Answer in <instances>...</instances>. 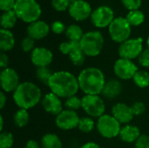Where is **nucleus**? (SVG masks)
I'll list each match as a JSON object with an SVG mask.
<instances>
[{"mask_svg": "<svg viewBox=\"0 0 149 148\" xmlns=\"http://www.w3.org/2000/svg\"><path fill=\"white\" fill-rule=\"evenodd\" d=\"M48 87L51 92L56 94L60 99H67L71 96H74L79 90L78 78L67 71L53 72L49 80Z\"/></svg>", "mask_w": 149, "mask_h": 148, "instance_id": "nucleus-1", "label": "nucleus"}, {"mask_svg": "<svg viewBox=\"0 0 149 148\" xmlns=\"http://www.w3.org/2000/svg\"><path fill=\"white\" fill-rule=\"evenodd\" d=\"M78 81L79 89L86 95H100L106 84L103 72L97 67H87L82 70Z\"/></svg>", "mask_w": 149, "mask_h": 148, "instance_id": "nucleus-2", "label": "nucleus"}, {"mask_svg": "<svg viewBox=\"0 0 149 148\" xmlns=\"http://www.w3.org/2000/svg\"><path fill=\"white\" fill-rule=\"evenodd\" d=\"M42 99L40 88L32 82L25 81L20 83L13 92V100L19 109L29 110L36 106Z\"/></svg>", "mask_w": 149, "mask_h": 148, "instance_id": "nucleus-3", "label": "nucleus"}, {"mask_svg": "<svg viewBox=\"0 0 149 148\" xmlns=\"http://www.w3.org/2000/svg\"><path fill=\"white\" fill-rule=\"evenodd\" d=\"M14 11L17 18L29 24L38 21L42 13L40 5L35 0H17Z\"/></svg>", "mask_w": 149, "mask_h": 148, "instance_id": "nucleus-4", "label": "nucleus"}, {"mask_svg": "<svg viewBox=\"0 0 149 148\" xmlns=\"http://www.w3.org/2000/svg\"><path fill=\"white\" fill-rule=\"evenodd\" d=\"M79 43L86 56L96 57L103 49L104 38L98 31H88L84 34Z\"/></svg>", "mask_w": 149, "mask_h": 148, "instance_id": "nucleus-5", "label": "nucleus"}, {"mask_svg": "<svg viewBox=\"0 0 149 148\" xmlns=\"http://www.w3.org/2000/svg\"><path fill=\"white\" fill-rule=\"evenodd\" d=\"M121 124L113 116L104 114L98 119L96 128L99 133L106 139H113L120 135Z\"/></svg>", "mask_w": 149, "mask_h": 148, "instance_id": "nucleus-6", "label": "nucleus"}, {"mask_svg": "<svg viewBox=\"0 0 149 148\" xmlns=\"http://www.w3.org/2000/svg\"><path fill=\"white\" fill-rule=\"evenodd\" d=\"M111 38L116 42L122 44L128 40L131 35V25L127 22L126 17L114 18L112 24L108 27Z\"/></svg>", "mask_w": 149, "mask_h": 148, "instance_id": "nucleus-7", "label": "nucleus"}, {"mask_svg": "<svg viewBox=\"0 0 149 148\" xmlns=\"http://www.w3.org/2000/svg\"><path fill=\"white\" fill-rule=\"evenodd\" d=\"M81 108L91 118L99 119L105 114V102L99 95H85L83 98H81Z\"/></svg>", "mask_w": 149, "mask_h": 148, "instance_id": "nucleus-8", "label": "nucleus"}, {"mask_svg": "<svg viewBox=\"0 0 149 148\" xmlns=\"http://www.w3.org/2000/svg\"><path fill=\"white\" fill-rule=\"evenodd\" d=\"M143 51V39L141 38H129L124 43L120 44L119 46V55L121 58H126L133 60L139 58Z\"/></svg>", "mask_w": 149, "mask_h": 148, "instance_id": "nucleus-9", "label": "nucleus"}, {"mask_svg": "<svg viewBox=\"0 0 149 148\" xmlns=\"http://www.w3.org/2000/svg\"><path fill=\"white\" fill-rule=\"evenodd\" d=\"M59 51L65 55H67L74 65L80 66L84 64L86 55L80 46L79 42L68 41L59 44Z\"/></svg>", "mask_w": 149, "mask_h": 148, "instance_id": "nucleus-10", "label": "nucleus"}, {"mask_svg": "<svg viewBox=\"0 0 149 148\" xmlns=\"http://www.w3.org/2000/svg\"><path fill=\"white\" fill-rule=\"evenodd\" d=\"M139 71L137 65L129 59L120 58L113 65V72L115 75L123 80H129L134 78L135 73Z\"/></svg>", "mask_w": 149, "mask_h": 148, "instance_id": "nucleus-11", "label": "nucleus"}, {"mask_svg": "<svg viewBox=\"0 0 149 148\" xmlns=\"http://www.w3.org/2000/svg\"><path fill=\"white\" fill-rule=\"evenodd\" d=\"M113 19V11L108 6H100L95 9L91 15L92 23L98 28H105L107 26L109 27Z\"/></svg>", "mask_w": 149, "mask_h": 148, "instance_id": "nucleus-12", "label": "nucleus"}, {"mask_svg": "<svg viewBox=\"0 0 149 148\" xmlns=\"http://www.w3.org/2000/svg\"><path fill=\"white\" fill-rule=\"evenodd\" d=\"M79 120L80 118L75 111L65 109L56 116L55 124L59 129L68 131L76 128L79 126Z\"/></svg>", "mask_w": 149, "mask_h": 148, "instance_id": "nucleus-13", "label": "nucleus"}, {"mask_svg": "<svg viewBox=\"0 0 149 148\" xmlns=\"http://www.w3.org/2000/svg\"><path fill=\"white\" fill-rule=\"evenodd\" d=\"M1 87L4 92H14L19 86V76L17 72L10 67L1 71L0 73Z\"/></svg>", "mask_w": 149, "mask_h": 148, "instance_id": "nucleus-14", "label": "nucleus"}, {"mask_svg": "<svg viewBox=\"0 0 149 148\" xmlns=\"http://www.w3.org/2000/svg\"><path fill=\"white\" fill-rule=\"evenodd\" d=\"M92 13L91 5L84 0H75L69 7V14L76 21L86 20L91 17Z\"/></svg>", "mask_w": 149, "mask_h": 148, "instance_id": "nucleus-15", "label": "nucleus"}, {"mask_svg": "<svg viewBox=\"0 0 149 148\" xmlns=\"http://www.w3.org/2000/svg\"><path fill=\"white\" fill-rule=\"evenodd\" d=\"M52 52L45 47H36L31 54V63L38 68L48 67L52 64Z\"/></svg>", "mask_w": 149, "mask_h": 148, "instance_id": "nucleus-16", "label": "nucleus"}, {"mask_svg": "<svg viewBox=\"0 0 149 148\" xmlns=\"http://www.w3.org/2000/svg\"><path fill=\"white\" fill-rule=\"evenodd\" d=\"M42 106L45 111L52 115H58L63 111V104L58 96L49 92L42 99Z\"/></svg>", "mask_w": 149, "mask_h": 148, "instance_id": "nucleus-17", "label": "nucleus"}, {"mask_svg": "<svg viewBox=\"0 0 149 148\" xmlns=\"http://www.w3.org/2000/svg\"><path fill=\"white\" fill-rule=\"evenodd\" d=\"M113 116L120 123L127 125L134 118V113L131 106L124 103H117L112 108Z\"/></svg>", "mask_w": 149, "mask_h": 148, "instance_id": "nucleus-18", "label": "nucleus"}, {"mask_svg": "<svg viewBox=\"0 0 149 148\" xmlns=\"http://www.w3.org/2000/svg\"><path fill=\"white\" fill-rule=\"evenodd\" d=\"M50 31L49 25L44 22L38 20L30 24L27 27V35L34 40H39L45 38Z\"/></svg>", "mask_w": 149, "mask_h": 148, "instance_id": "nucleus-19", "label": "nucleus"}, {"mask_svg": "<svg viewBox=\"0 0 149 148\" xmlns=\"http://www.w3.org/2000/svg\"><path fill=\"white\" fill-rule=\"evenodd\" d=\"M122 92V85L119 80L110 79L106 81V84L103 87L101 95L107 99H113L117 98Z\"/></svg>", "mask_w": 149, "mask_h": 148, "instance_id": "nucleus-20", "label": "nucleus"}, {"mask_svg": "<svg viewBox=\"0 0 149 148\" xmlns=\"http://www.w3.org/2000/svg\"><path fill=\"white\" fill-rule=\"evenodd\" d=\"M141 135V131L136 126L127 124L121 127L119 136L122 141L126 143H133L135 142Z\"/></svg>", "mask_w": 149, "mask_h": 148, "instance_id": "nucleus-21", "label": "nucleus"}, {"mask_svg": "<svg viewBox=\"0 0 149 148\" xmlns=\"http://www.w3.org/2000/svg\"><path fill=\"white\" fill-rule=\"evenodd\" d=\"M15 45V38L11 31L5 29L0 30V49L2 51H9Z\"/></svg>", "mask_w": 149, "mask_h": 148, "instance_id": "nucleus-22", "label": "nucleus"}, {"mask_svg": "<svg viewBox=\"0 0 149 148\" xmlns=\"http://www.w3.org/2000/svg\"><path fill=\"white\" fill-rule=\"evenodd\" d=\"M42 148H62L63 144L59 137L54 133H45L41 139Z\"/></svg>", "mask_w": 149, "mask_h": 148, "instance_id": "nucleus-23", "label": "nucleus"}, {"mask_svg": "<svg viewBox=\"0 0 149 148\" xmlns=\"http://www.w3.org/2000/svg\"><path fill=\"white\" fill-rule=\"evenodd\" d=\"M17 19V16L16 12L13 10L4 11L1 15V27L2 29L9 30L14 27Z\"/></svg>", "mask_w": 149, "mask_h": 148, "instance_id": "nucleus-24", "label": "nucleus"}, {"mask_svg": "<svg viewBox=\"0 0 149 148\" xmlns=\"http://www.w3.org/2000/svg\"><path fill=\"white\" fill-rule=\"evenodd\" d=\"M65 36L69 39V41L73 42H80L81 38L84 36L82 29L77 24H72L67 27L65 30Z\"/></svg>", "mask_w": 149, "mask_h": 148, "instance_id": "nucleus-25", "label": "nucleus"}, {"mask_svg": "<svg viewBox=\"0 0 149 148\" xmlns=\"http://www.w3.org/2000/svg\"><path fill=\"white\" fill-rule=\"evenodd\" d=\"M29 120L30 115L28 111L25 109H18L13 116V121L15 125L19 128L24 127L28 124Z\"/></svg>", "mask_w": 149, "mask_h": 148, "instance_id": "nucleus-26", "label": "nucleus"}, {"mask_svg": "<svg viewBox=\"0 0 149 148\" xmlns=\"http://www.w3.org/2000/svg\"><path fill=\"white\" fill-rule=\"evenodd\" d=\"M127 20L131 26H138L141 25L145 19V15L139 10H131L127 16Z\"/></svg>", "mask_w": 149, "mask_h": 148, "instance_id": "nucleus-27", "label": "nucleus"}, {"mask_svg": "<svg viewBox=\"0 0 149 148\" xmlns=\"http://www.w3.org/2000/svg\"><path fill=\"white\" fill-rule=\"evenodd\" d=\"M134 84L140 88L149 86V73L146 71H138L133 78Z\"/></svg>", "mask_w": 149, "mask_h": 148, "instance_id": "nucleus-28", "label": "nucleus"}, {"mask_svg": "<svg viewBox=\"0 0 149 148\" xmlns=\"http://www.w3.org/2000/svg\"><path fill=\"white\" fill-rule=\"evenodd\" d=\"M95 127V123L91 117H82L79 120L78 128L84 133H91Z\"/></svg>", "mask_w": 149, "mask_h": 148, "instance_id": "nucleus-29", "label": "nucleus"}, {"mask_svg": "<svg viewBox=\"0 0 149 148\" xmlns=\"http://www.w3.org/2000/svg\"><path fill=\"white\" fill-rule=\"evenodd\" d=\"M53 72L48 67H40L37 69L36 76L38 81L45 85H48L49 80L52 78Z\"/></svg>", "mask_w": 149, "mask_h": 148, "instance_id": "nucleus-30", "label": "nucleus"}, {"mask_svg": "<svg viewBox=\"0 0 149 148\" xmlns=\"http://www.w3.org/2000/svg\"><path fill=\"white\" fill-rule=\"evenodd\" d=\"M65 106L66 109L71 110V111H75L79 110L82 106V101L81 99L79 98L78 96H71L67 98L65 101Z\"/></svg>", "mask_w": 149, "mask_h": 148, "instance_id": "nucleus-31", "label": "nucleus"}, {"mask_svg": "<svg viewBox=\"0 0 149 148\" xmlns=\"http://www.w3.org/2000/svg\"><path fill=\"white\" fill-rule=\"evenodd\" d=\"M14 144V137L9 132H1L0 148H11Z\"/></svg>", "mask_w": 149, "mask_h": 148, "instance_id": "nucleus-32", "label": "nucleus"}, {"mask_svg": "<svg viewBox=\"0 0 149 148\" xmlns=\"http://www.w3.org/2000/svg\"><path fill=\"white\" fill-rule=\"evenodd\" d=\"M21 48L24 52L32 51L35 49V40L29 36L24 38L21 42Z\"/></svg>", "mask_w": 149, "mask_h": 148, "instance_id": "nucleus-33", "label": "nucleus"}, {"mask_svg": "<svg viewBox=\"0 0 149 148\" xmlns=\"http://www.w3.org/2000/svg\"><path fill=\"white\" fill-rule=\"evenodd\" d=\"M70 0H52V7L58 11H64L71 5Z\"/></svg>", "mask_w": 149, "mask_h": 148, "instance_id": "nucleus-34", "label": "nucleus"}, {"mask_svg": "<svg viewBox=\"0 0 149 148\" xmlns=\"http://www.w3.org/2000/svg\"><path fill=\"white\" fill-rule=\"evenodd\" d=\"M131 108L133 110V113H134V116L142 115L145 113V111H146V106H145V104L143 102H141V101H138V102L134 103L131 106Z\"/></svg>", "mask_w": 149, "mask_h": 148, "instance_id": "nucleus-35", "label": "nucleus"}, {"mask_svg": "<svg viewBox=\"0 0 149 148\" xmlns=\"http://www.w3.org/2000/svg\"><path fill=\"white\" fill-rule=\"evenodd\" d=\"M121 2L123 5L130 11L138 10L141 5V0H121Z\"/></svg>", "mask_w": 149, "mask_h": 148, "instance_id": "nucleus-36", "label": "nucleus"}, {"mask_svg": "<svg viewBox=\"0 0 149 148\" xmlns=\"http://www.w3.org/2000/svg\"><path fill=\"white\" fill-rule=\"evenodd\" d=\"M139 64L143 67H149V48L142 51L138 58Z\"/></svg>", "mask_w": 149, "mask_h": 148, "instance_id": "nucleus-37", "label": "nucleus"}, {"mask_svg": "<svg viewBox=\"0 0 149 148\" xmlns=\"http://www.w3.org/2000/svg\"><path fill=\"white\" fill-rule=\"evenodd\" d=\"M17 0H0V9L4 11L13 10Z\"/></svg>", "mask_w": 149, "mask_h": 148, "instance_id": "nucleus-38", "label": "nucleus"}, {"mask_svg": "<svg viewBox=\"0 0 149 148\" xmlns=\"http://www.w3.org/2000/svg\"><path fill=\"white\" fill-rule=\"evenodd\" d=\"M135 148H149V136L141 134L135 141Z\"/></svg>", "mask_w": 149, "mask_h": 148, "instance_id": "nucleus-39", "label": "nucleus"}, {"mask_svg": "<svg viewBox=\"0 0 149 148\" xmlns=\"http://www.w3.org/2000/svg\"><path fill=\"white\" fill-rule=\"evenodd\" d=\"M52 31L55 34H61L65 31V24L59 21H55L52 24Z\"/></svg>", "mask_w": 149, "mask_h": 148, "instance_id": "nucleus-40", "label": "nucleus"}, {"mask_svg": "<svg viewBox=\"0 0 149 148\" xmlns=\"http://www.w3.org/2000/svg\"><path fill=\"white\" fill-rule=\"evenodd\" d=\"M8 64H9L8 56L3 51H2L1 54H0V67L2 68V70L7 68L8 67Z\"/></svg>", "mask_w": 149, "mask_h": 148, "instance_id": "nucleus-41", "label": "nucleus"}, {"mask_svg": "<svg viewBox=\"0 0 149 148\" xmlns=\"http://www.w3.org/2000/svg\"><path fill=\"white\" fill-rule=\"evenodd\" d=\"M24 148H40V147H39V144L36 140H30L26 142Z\"/></svg>", "mask_w": 149, "mask_h": 148, "instance_id": "nucleus-42", "label": "nucleus"}, {"mask_svg": "<svg viewBox=\"0 0 149 148\" xmlns=\"http://www.w3.org/2000/svg\"><path fill=\"white\" fill-rule=\"evenodd\" d=\"M6 102H7L6 95H5L4 92H3V91H2V92H0V108H1V109H3V108L4 107V106H5Z\"/></svg>", "mask_w": 149, "mask_h": 148, "instance_id": "nucleus-43", "label": "nucleus"}, {"mask_svg": "<svg viewBox=\"0 0 149 148\" xmlns=\"http://www.w3.org/2000/svg\"><path fill=\"white\" fill-rule=\"evenodd\" d=\"M79 148H100V146L95 143V142H87L86 144H84L83 146H81Z\"/></svg>", "mask_w": 149, "mask_h": 148, "instance_id": "nucleus-44", "label": "nucleus"}, {"mask_svg": "<svg viewBox=\"0 0 149 148\" xmlns=\"http://www.w3.org/2000/svg\"><path fill=\"white\" fill-rule=\"evenodd\" d=\"M0 131L1 132H3V115L0 116Z\"/></svg>", "mask_w": 149, "mask_h": 148, "instance_id": "nucleus-45", "label": "nucleus"}, {"mask_svg": "<svg viewBox=\"0 0 149 148\" xmlns=\"http://www.w3.org/2000/svg\"><path fill=\"white\" fill-rule=\"evenodd\" d=\"M147 44H148V48H149V36L148 38V40H147Z\"/></svg>", "mask_w": 149, "mask_h": 148, "instance_id": "nucleus-46", "label": "nucleus"}]
</instances>
